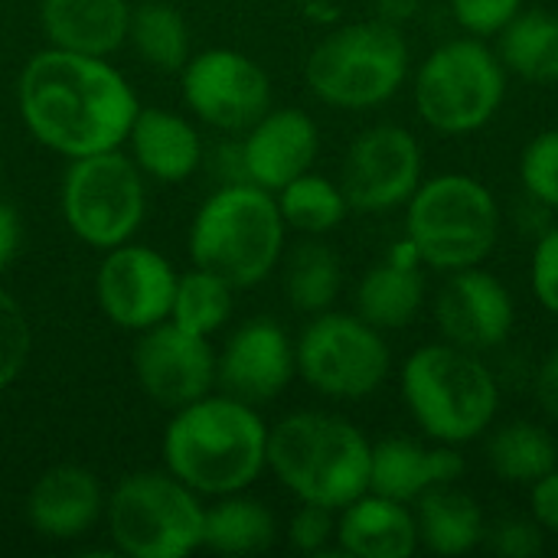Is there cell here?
Instances as JSON below:
<instances>
[{
	"mask_svg": "<svg viewBox=\"0 0 558 558\" xmlns=\"http://www.w3.org/2000/svg\"><path fill=\"white\" fill-rule=\"evenodd\" d=\"M16 108L36 144L75 160L124 147L141 101L105 56L46 46L20 72Z\"/></svg>",
	"mask_w": 558,
	"mask_h": 558,
	"instance_id": "6da1fadb",
	"label": "cell"
},
{
	"mask_svg": "<svg viewBox=\"0 0 558 558\" xmlns=\"http://www.w3.org/2000/svg\"><path fill=\"white\" fill-rule=\"evenodd\" d=\"M163 464L199 497L242 494L268 471V425L258 405L209 392L173 412Z\"/></svg>",
	"mask_w": 558,
	"mask_h": 558,
	"instance_id": "7a4b0ae2",
	"label": "cell"
},
{
	"mask_svg": "<svg viewBox=\"0 0 558 558\" xmlns=\"http://www.w3.org/2000/svg\"><path fill=\"white\" fill-rule=\"evenodd\" d=\"M402 402L428 441L464 448L481 441L504 402L500 376L481 353L461 350L448 340L422 343L399 369Z\"/></svg>",
	"mask_w": 558,
	"mask_h": 558,
	"instance_id": "3957f363",
	"label": "cell"
},
{
	"mask_svg": "<svg viewBox=\"0 0 558 558\" xmlns=\"http://www.w3.org/2000/svg\"><path fill=\"white\" fill-rule=\"evenodd\" d=\"M373 441L343 415L291 412L268 428V471L298 500L343 510L369 490Z\"/></svg>",
	"mask_w": 558,
	"mask_h": 558,
	"instance_id": "277c9868",
	"label": "cell"
},
{
	"mask_svg": "<svg viewBox=\"0 0 558 558\" xmlns=\"http://www.w3.org/2000/svg\"><path fill=\"white\" fill-rule=\"evenodd\" d=\"M288 226L271 190L235 180L209 193L190 226V258L235 291L262 284L284 258Z\"/></svg>",
	"mask_w": 558,
	"mask_h": 558,
	"instance_id": "5b68a950",
	"label": "cell"
},
{
	"mask_svg": "<svg viewBox=\"0 0 558 558\" xmlns=\"http://www.w3.org/2000/svg\"><path fill=\"white\" fill-rule=\"evenodd\" d=\"M405 209V239L432 271L484 265L504 229L494 190L471 173H438L422 180Z\"/></svg>",
	"mask_w": 558,
	"mask_h": 558,
	"instance_id": "8992f818",
	"label": "cell"
},
{
	"mask_svg": "<svg viewBox=\"0 0 558 558\" xmlns=\"http://www.w3.org/2000/svg\"><path fill=\"white\" fill-rule=\"evenodd\" d=\"M409 75L412 52L405 33L379 16L330 29L304 62L314 98L340 111H369L392 101Z\"/></svg>",
	"mask_w": 558,
	"mask_h": 558,
	"instance_id": "52a82bcc",
	"label": "cell"
},
{
	"mask_svg": "<svg viewBox=\"0 0 558 558\" xmlns=\"http://www.w3.org/2000/svg\"><path fill=\"white\" fill-rule=\"evenodd\" d=\"M510 72L497 49L477 36H458L435 46L415 69L412 101L418 118L448 137L487 128L507 101Z\"/></svg>",
	"mask_w": 558,
	"mask_h": 558,
	"instance_id": "ba28073f",
	"label": "cell"
},
{
	"mask_svg": "<svg viewBox=\"0 0 558 558\" xmlns=\"http://www.w3.org/2000/svg\"><path fill=\"white\" fill-rule=\"evenodd\" d=\"M114 549L128 558H186L203 549L206 507L170 471H137L105 500Z\"/></svg>",
	"mask_w": 558,
	"mask_h": 558,
	"instance_id": "9c48e42d",
	"label": "cell"
},
{
	"mask_svg": "<svg viewBox=\"0 0 558 558\" xmlns=\"http://www.w3.org/2000/svg\"><path fill=\"white\" fill-rule=\"evenodd\" d=\"M298 376L324 399L360 402L379 392L392 373L386 333L356 311H324L294 340Z\"/></svg>",
	"mask_w": 558,
	"mask_h": 558,
	"instance_id": "30bf717a",
	"label": "cell"
},
{
	"mask_svg": "<svg viewBox=\"0 0 558 558\" xmlns=\"http://www.w3.org/2000/svg\"><path fill=\"white\" fill-rule=\"evenodd\" d=\"M62 219L88 248L108 252L137 235L147 213V186L131 154L101 150L69 160L62 177Z\"/></svg>",
	"mask_w": 558,
	"mask_h": 558,
	"instance_id": "8fae6325",
	"label": "cell"
},
{
	"mask_svg": "<svg viewBox=\"0 0 558 558\" xmlns=\"http://www.w3.org/2000/svg\"><path fill=\"white\" fill-rule=\"evenodd\" d=\"M186 108L222 134H245L271 108V78L245 52L213 46L180 69Z\"/></svg>",
	"mask_w": 558,
	"mask_h": 558,
	"instance_id": "7c38bea8",
	"label": "cell"
},
{
	"mask_svg": "<svg viewBox=\"0 0 558 558\" xmlns=\"http://www.w3.org/2000/svg\"><path fill=\"white\" fill-rule=\"evenodd\" d=\"M425 180L418 137L402 124H373L360 131L343 157L340 186L356 213L402 209Z\"/></svg>",
	"mask_w": 558,
	"mask_h": 558,
	"instance_id": "4fadbf2b",
	"label": "cell"
},
{
	"mask_svg": "<svg viewBox=\"0 0 558 558\" xmlns=\"http://www.w3.org/2000/svg\"><path fill=\"white\" fill-rule=\"evenodd\" d=\"M177 278L167 255L131 239L105 252L95 275V298L118 330L144 333L170 317Z\"/></svg>",
	"mask_w": 558,
	"mask_h": 558,
	"instance_id": "5bb4252c",
	"label": "cell"
},
{
	"mask_svg": "<svg viewBox=\"0 0 558 558\" xmlns=\"http://www.w3.org/2000/svg\"><path fill=\"white\" fill-rule=\"evenodd\" d=\"M131 366L144 396L170 412L209 396L216 386V350L209 337H196L173 320L137 333Z\"/></svg>",
	"mask_w": 558,
	"mask_h": 558,
	"instance_id": "9a60e30c",
	"label": "cell"
},
{
	"mask_svg": "<svg viewBox=\"0 0 558 558\" xmlns=\"http://www.w3.org/2000/svg\"><path fill=\"white\" fill-rule=\"evenodd\" d=\"M432 314L441 340L481 356L500 350L517 327V301L510 288L497 275L484 271V265L448 271Z\"/></svg>",
	"mask_w": 558,
	"mask_h": 558,
	"instance_id": "2e32d148",
	"label": "cell"
},
{
	"mask_svg": "<svg viewBox=\"0 0 558 558\" xmlns=\"http://www.w3.org/2000/svg\"><path fill=\"white\" fill-rule=\"evenodd\" d=\"M298 376L294 340L271 317L235 327L216 353V386L248 405L275 402Z\"/></svg>",
	"mask_w": 558,
	"mask_h": 558,
	"instance_id": "e0dca14e",
	"label": "cell"
},
{
	"mask_svg": "<svg viewBox=\"0 0 558 558\" xmlns=\"http://www.w3.org/2000/svg\"><path fill=\"white\" fill-rule=\"evenodd\" d=\"M239 144L245 180L278 193L294 177L314 170L320 154V128L301 108H268Z\"/></svg>",
	"mask_w": 558,
	"mask_h": 558,
	"instance_id": "ac0fdd59",
	"label": "cell"
},
{
	"mask_svg": "<svg viewBox=\"0 0 558 558\" xmlns=\"http://www.w3.org/2000/svg\"><path fill=\"white\" fill-rule=\"evenodd\" d=\"M468 471V461L461 448L441 445V441H418V438H383L373 445V464H369V490L415 504L435 487L458 484Z\"/></svg>",
	"mask_w": 558,
	"mask_h": 558,
	"instance_id": "d6986e66",
	"label": "cell"
},
{
	"mask_svg": "<svg viewBox=\"0 0 558 558\" xmlns=\"http://www.w3.org/2000/svg\"><path fill=\"white\" fill-rule=\"evenodd\" d=\"M105 517V490L88 468L59 464L36 477L26 494L29 526L56 543L78 539Z\"/></svg>",
	"mask_w": 558,
	"mask_h": 558,
	"instance_id": "ffe728a7",
	"label": "cell"
},
{
	"mask_svg": "<svg viewBox=\"0 0 558 558\" xmlns=\"http://www.w3.org/2000/svg\"><path fill=\"white\" fill-rule=\"evenodd\" d=\"M418 252L409 239L396 242V248L376 262L356 284V314L383 333L405 330L425 311L428 278Z\"/></svg>",
	"mask_w": 558,
	"mask_h": 558,
	"instance_id": "44dd1931",
	"label": "cell"
},
{
	"mask_svg": "<svg viewBox=\"0 0 558 558\" xmlns=\"http://www.w3.org/2000/svg\"><path fill=\"white\" fill-rule=\"evenodd\" d=\"M333 543L337 553L353 558H412L422 549L415 507L366 490L337 510Z\"/></svg>",
	"mask_w": 558,
	"mask_h": 558,
	"instance_id": "7402d4cb",
	"label": "cell"
},
{
	"mask_svg": "<svg viewBox=\"0 0 558 558\" xmlns=\"http://www.w3.org/2000/svg\"><path fill=\"white\" fill-rule=\"evenodd\" d=\"M124 144L131 147V160L141 167V173L160 183L190 180L206 157L193 121L170 108H141Z\"/></svg>",
	"mask_w": 558,
	"mask_h": 558,
	"instance_id": "603a6c76",
	"label": "cell"
},
{
	"mask_svg": "<svg viewBox=\"0 0 558 558\" xmlns=\"http://www.w3.org/2000/svg\"><path fill=\"white\" fill-rule=\"evenodd\" d=\"M39 26L49 46L114 56L128 43L131 3L128 0H39Z\"/></svg>",
	"mask_w": 558,
	"mask_h": 558,
	"instance_id": "cb8c5ba5",
	"label": "cell"
},
{
	"mask_svg": "<svg viewBox=\"0 0 558 558\" xmlns=\"http://www.w3.org/2000/svg\"><path fill=\"white\" fill-rule=\"evenodd\" d=\"M418 546L435 556H468L487 539V517L477 497L461 490L458 484H445L418 497L415 504Z\"/></svg>",
	"mask_w": 558,
	"mask_h": 558,
	"instance_id": "d4e9b609",
	"label": "cell"
},
{
	"mask_svg": "<svg viewBox=\"0 0 558 558\" xmlns=\"http://www.w3.org/2000/svg\"><path fill=\"white\" fill-rule=\"evenodd\" d=\"M487 464L497 481L530 487L558 468L556 435L533 418H513L500 425L494 422L487 432Z\"/></svg>",
	"mask_w": 558,
	"mask_h": 558,
	"instance_id": "484cf974",
	"label": "cell"
},
{
	"mask_svg": "<svg viewBox=\"0 0 558 558\" xmlns=\"http://www.w3.org/2000/svg\"><path fill=\"white\" fill-rule=\"evenodd\" d=\"M497 56L504 69L523 82H558V13L543 7L520 10L497 33Z\"/></svg>",
	"mask_w": 558,
	"mask_h": 558,
	"instance_id": "4316f807",
	"label": "cell"
},
{
	"mask_svg": "<svg viewBox=\"0 0 558 558\" xmlns=\"http://www.w3.org/2000/svg\"><path fill=\"white\" fill-rule=\"evenodd\" d=\"M278 539V520L275 513L242 494L216 497L213 507H206V526H203V549L216 556H255L271 549Z\"/></svg>",
	"mask_w": 558,
	"mask_h": 558,
	"instance_id": "83f0119b",
	"label": "cell"
},
{
	"mask_svg": "<svg viewBox=\"0 0 558 558\" xmlns=\"http://www.w3.org/2000/svg\"><path fill=\"white\" fill-rule=\"evenodd\" d=\"M284 294L301 314H324L337 304L343 291L340 255L317 235H304L284 258Z\"/></svg>",
	"mask_w": 558,
	"mask_h": 558,
	"instance_id": "f1b7e54d",
	"label": "cell"
},
{
	"mask_svg": "<svg viewBox=\"0 0 558 558\" xmlns=\"http://www.w3.org/2000/svg\"><path fill=\"white\" fill-rule=\"evenodd\" d=\"M278 209L284 216V226L301 232V235H330L333 229H340L350 216V203L347 193L340 186V180L320 177L314 170L294 177L288 186H281L275 193Z\"/></svg>",
	"mask_w": 558,
	"mask_h": 558,
	"instance_id": "f546056e",
	"label": "cell"
},
{
	"mask_svg": "<svg viewBox=\"0 0 558 558\" xmlns=\"http://www.w3.org/2000/svg\"><path fill=\"white\" fill-rule=\"evenodd\" d=\"M131 46L157 72H180L190 62V26L170 0H144L131 10Z\"/></svg>",
	"mask_w": 558,
	"mask_h": 558,
	"instance_id": "4dcf8cb0",
	"label": "cell"
},
{
	"mask_svg": "<svg viewBox=\"0 0 558 558\" xmlns=\"http://www.w3.org/2000/svg\"><path fill=\"white\" fill-rule=\"evenodd\" d=\"M232 311H235V288L219 275L193 265L177 278L173 307L167 320H173L177 327L196 337H213L232 320Z\"/></svg>",
	"mask_w": 558,
	"mask_h": 558,
	"instance_id": "1f68e13d",
	"label": "cell"
},
{
	"mask_svg": "<svg viewBox=\"0 0 558 558\" xmlns=\"http://www.w3.org/2000/svg\"><path fill=\"white\" fill-rule=\"evenodd\" d=\"M520 186L526 199L558 213V128L533 134L520 154Z\"/></svg>",
	"mask_w": 558,
	"mask_h": 558,
	"instance_id": "d6a6232c",
	"label": "cell"
},
{
	"mask_svg": "<svg viewBox=\"0 0 558 558\" xmlns=\"http://www.w3.org/2000/svg\"><path fill=\"white\" fill-rule=\"evenodd\" d=\"M29 350H33V330L26 311L16 304L10 291L0 288V392L23 376L29 363Z\"/></svg>",
	"mask_w": 558,
	"mask_h": 558,
	"instance_id": "836d02e7",
	"label": "cell"
},
{
	"mask_svg": "<svg viewBox=\"0 0 558 558\" xmlns=\"http://www.w3.org/2000/svg\"><path fill=\"white\" fill-rule=\"evenodd\" d=\"M523 0H448V13L464 36H497L517 13Z\"/></svg>",
	"mask_w": 558,
	"mask_h": 558,
	"instance_id": "e575fe53",
	"label": "cell"
},
{
	"mask_svg": "<svg viewBox=\"0 0 558 558\" xmlns=\"http://www.w3.org/2000/svg\"><path fill=\"white\" fill-rule=\"evenodd\" d=\"M337 536V513L327 507L301 504L288 520V543L301 556H324Z\"/></svg>",
	"mask_w": 558,
	"mask_h": 558,
	"instance_id": "d590c367",
	"label": "cell"
},
{
	"mask_svg": "<svg viewBox=\"0 0 558 558\" xmlns=\"http://www.w3.org/2000/svg\"><path fill=\"white\" fill-rule=\"evenodd\" d=\"M530 288L543 311L558 317V226L536 235L530 255Z\"/></svg>",
	"mask_w": 558,
	"mask_h": 558,
	"instance_id": "8d00e7d4",
	"label": "cell"
},
{
	"mask_svg": "<svg viewBox=\"0 0 558 558\" xmlns=\"http://www.w3.org/2000/svg\"><path fill=\"white\" fill-rule=\"evenodd\" d=\"M484 546L490 553L504 558H533L543 553L546 546V533L536 526V520H520V517H510V520H500L497 526L487 530V539Z\"/></svg>",
	"mask_w": 558,
	"mask_h": 558,
	"instance_id": "74e56055",
	"label": "cell"
},
{
	"mask_svg": "<svg viewBox=\"0 0 558 558\" xmlns=\"http://www.w3.org/2000/svg\"><path fill=\"white\" fill-rule=\"evenodd\" d=\"M530 517L546 536H558V468L530 484Z\"/></svg>",
	"mask_w": 558,
	"mask_h": 558,
	"instance_id": "f35d334b",
	"label": "cell"
},
{
	"mask_svg": "<svg viewBox=\"0 0 558 558\" xmlns=\"http://www.w3.org/2000/svg\"><path fill=\"white\" fill-rule=\"evenodd\" d=\"M533 396H536L539 412L549 422H558V347L536 366V373H533Z\"/></svg>",
	"mask_w": 558,
	"mask_h": 558,
	"instance_id": "ab89813d",
	"label": "cell"
},
{
	"mask_svg": "<svg viewBox=\"0 0 558 558\" xmlns=\"http://www.w3.org/2000/svg\"><path fill=\"white\" fill-rule=\"evenodd\" d=\"M20 239H23V226L13 206L0 203V275L7 271V265L16 258L20 252Z\"/></svg>",
	"mask_w": 558,
	"mask_h": 558,
	"instance_id": "60d3db41",
	"label": "cell"
},
{
	"mask_svg": "<svg viewBox=\"0 0 558 558\" xmlns=\"http://www.w3.org/2000/svg\"><path fill=\"white\" fill-rule=\"evenodd\" d=\"M373 10L379 20L402 26V23H412L425 10V0H373Z\"/></svg>",
	"mask_w": 558,
	"mask_h": 558,
	"instance_id": "b9f144b4",
	"label": "cell"
}]
</instances>
